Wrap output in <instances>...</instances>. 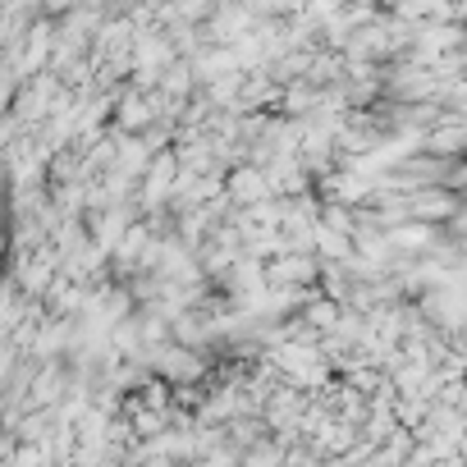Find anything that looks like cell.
<instances>
[{
	"label": "cell",
	"instance_id": "cell-1",
	"mask_svg": "<svg viewBox=\"0 0 467 467\" xmlns=\"http://www.w3.org/2000/svg\"><path fill=\"white\" fill-rule=\"evenodd\" d=\"M5 253H10V197H0V271H5Z\"/></svg>",
	"mask_w": 467,
	"mask_h": 467
}]
</instances>
